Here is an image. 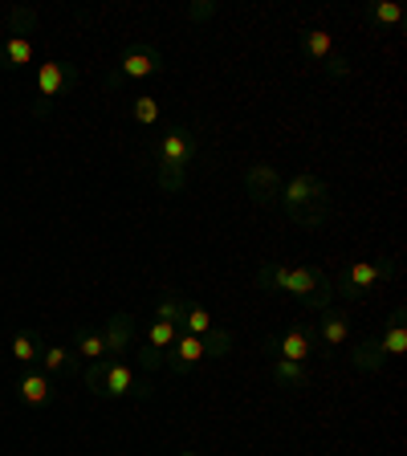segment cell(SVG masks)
Returning <instances> with one entry per match:
<instances>
[{
    "mask_svg": "<svg viewBox=\"0 0 407 456\" xmlns=\"http://www.w3.org/2000/svg\"><path fill=\"white\" fill-rule=\"evenodd\" d=\"M395 273H399V261H391V256H383V261H346L330 277L334 297H342V302H367L370 294H379V285L395 281Z\"/></svg>",
    "mask_w": 407,
    "mask_h": 456,
    "instance_id": "4",
    "label": "cell"
},
{
    "mask_svg": "<svg viewBox=\"0 0 407 456\" xmlns=\"http://www.w3.org/2000/svg\"><path fill=\"white\" fill-rule=\"evenodd\" d=\"M375 342L383 346L387 359H399V354L407 351V305H395V310L387 314V322H383V330L375 334Z\"/></svg>",
    "mask_w": 407,
    "mask_h": 456,
    "instance_id": "14",
    "label": "cell"
},
{
    "mask_svg": "<svg viewBox=\"0 0 407 456\" xmlns=\"http://www.w3.org/2000/svg\"><path fill=\"white\" fill-rule=\"evenodd\" d=\"M77 77H82V69H77L74 61H57V57L41 61L37 66V98H33L28 114H33V118H49V110L74 90Z\"/></svg>",
    "mask_w": 407,
    "mask_h": 456,
    "instance_id": "6",
    "label": "cell"
},
{
    "mask_svg": "<svg viewBox=\"0 0 407 456\" xmlns=\"http://www.w3.org/2000/svg\"><path fill=\"white\" fill-rule=\"evenodd\" d=\"M330 183L313 171H297L289 180H281V196H277V208L285 216H297V212H313V208H330Z\"/></svg>",
    "mask_w": 407,
    "mask_h": 456,
    "instance_id": "7",
    "label": "cell"
},
{
    "mask_svg": "<svg viewBox=\"0 0 407 456\" xmlns=\"http://www.w3.org/2000/svg\"><path fill=\"white\" fill-rule=\"evenodd\" d=\"M85 391L94 399H151L155 387L142 375H134L123 359H98L82 370Z\"/></svg>",
    "mask_w": 407,
    "mask_h": 456,
    "instance_id": "3",
    "label": "cell"
},
{
    "mask_svg": "<svg viewBox=\"0 0 407 456\" xmlns=\"http://www.w3.org/2000/svg\"><path fill=\"white\" fill-rule=\"evenodd\" d=\"M188 305H191V297L183 294V289H175V285H167V289H159V297H155V318L183 330V314H188Z\"/></svg>",
    "mask_w": 407,
    "mask_h": 456,
    "instance_id": "17",
    "label": "cell"
},
{
    "mask_svg": "<svg viewBox=\"0 0 407 456\" xmlns=\"http://www.w3.org/2000/svg\"><path fill=\"white\" fill-rule=\"evenodd\" d=\"M261 351H265L269 359H289V362H305V367H310V359L318 354V342L310 338L305 326H289V330L269 334V338L261 342Z\"/></svg>",
    "mask_w": 407,
    "mask_h": 456,
    "instance_id": "9",
    "label": "cell"
},
{
    "mask_svg": "<svg viewBox=\"0 0 407 456\" xmlns=\"http://www.w3.org/2000/svg\"><path fill=\"white\" fill-rule=\"evenodd\" d=\"M232 346H237V338H232V330H224V326H216L208 338H196V334L180 330V338L167 346L163 367H167L171 375H188V370H196L204 359H224V354H232Z\"/></svg>",
    "mask_w": 407,
    "mask_h": 456,
    "instance_id": "5",
    "label": "cell"
},
{
    "mask_svg": "<svg viewBox=\"0 0 407 456\" xmlns=\"http://www.w3.org/2000/svg\"><path fill=\"white\" fill-rule=\"evenodd\" d=\"M302 53L310 57L313 66H322L326 57L334 53V33H326V28H305L302 33Z\"/></svg>",
    "mask_w": 407,
    "mask_h": 456,
    "instance_id": "22",
    "label": "cell"
},
{
    "mask_svg": "<svg viewBox=\"0 0 407 456\" xmlns=\"http://www.w3.org/2000/svg\"><path fill=\"white\" fill-rule=\"evenodd\" d=\"M297 228H322L326 220H330V208H313V212H297V216H289Z\"/></svg>",
    "mask_w": 407,
    "mask_h": 456,
    "instance_id": "30",
    "label": "cell"
},
{
    "mask_svg": "<svg viewBox=\"0 0 407 456\" xmlns=\"http://www.w3.org/2000/svg\"><path fill=\"white\" fill-rule=\"evenodd\" d=\"M74 354L85 362L106 359V342H102V326H74Z\"/></svg>",
    "mask_w": 407,
    "mask_h": 456,
    "instance_id": "18",
    "label": "cell"
},
{
    "mask_svg": "<svg viewBox=\"0 0 407 456\" xmlns=\"http://www.w3.org/2000/svg\"><path fill=\"white\" fill-rule=\"evenodd\" d=\"M37 370H41V375H49V379H57V375H77V370H82V359L74 354V346L53 342V346H41Z\"/></svg>",
    "mask_w": 407,
    "mask_h": 456,
    "instance_id": "15",
    "label": "cell"
},
{
    "mask_svg": "<svg viewBox=\"0 0 407 456\" xmlns=\"http://www.w3.org/2000/svg\"><path fill=\"white\" fill-rule=\"evenodd\" d=\"M12 391H17V403H25V408H45L49 399L57 395L53 379H49V375H41L37 367H33V370H20L17 383H12Z\"/></svg>",
    "mask_w": 407,
    "mask_h": 456,
    "instance_id": "13",
    "label": "cell"
},
{
    "mask_svg": "<svg viewBox=\"0 0 407 456\" xmlns=\"http://www.w3.org/2000/svg\"><path fill=\"white\" fill-rule=\"evenodd\" d=\"M175 338H180V326L159 322V318H155V322L147 326V346H155V351H167V346H171Z\"/></svg>",
    "mask_w": 407,
    "mask_h": 456,
    "instance_id": "26",
    "label": "cell"
},
{
    "mask_svg": "<svg viewBox=\"0 0 407 456\" xmlns=\"http://www.w3.org/2000/svg\"><path fill=\"white\" fill-rule=\"evenodd\" d=\"M159 102H155V94H134V102H131V118L139 126H155L159 123Z\"/></svg>",
    "mask_w": 407,
    "mask_h": 456,
    "instance_id": "25",
    "label": "cell"
},
{
    "mask_svg": "<svg viewBox=\"0 0 407 456\" xmlns=\"http://www.w3.org/2000/svg\"><path fill=\"white\" fill-rule=\"evenodd\" d=\"M180 456H196V452H191V448H183V452H180Z\"/></svg>",
    "mask_w": 407,
    "mask_h": 456,
    "instance_id": "32",
    "label": "cell"
},
{
    "mask_svg": "<svg viewBox=\"0 0 407 456\" xmlns=\"http://www.w3.org/2000/svg\"><path fill=\"white\" fill-rule=\"evenodd\" d=\"M37 28V9H12L9 12V37H28Z\"/></svg>",
    "mask_w": 407,
    "mask_h": 456,
    "instance_id": "27",
    "label": "cell"
},
{
    "mask_svg": "<svg viewBox=\"0 0 407 456\" xmlns=\"http://www.w3.org/2000/svg\"><path fill=\"white\" fill-rule=\"evenodd\" d=\"M216 330V314L208 310V305L191 302L188 314H183V334H196V338H208V334Z\"/></svg>",
    "mask_w": 407,
    "mask_h": 456,
    "instance_id": "23",
    "label": "cell"
},
{
    "mask_svg": "<svg viewBox=\"0 0 407 456\" xmlns=\"http://www.w3.org/2000/svg\"><path fill=\"white\" fill-rule=\"evenodd\" d=\"M33 61V41L28 37H4L0 41V66L4 69H25Z\"/></svg>",
    "mask_w": 407,
    "mask_h": 456,
    "instance_id": "21",
    "label": "cell"
},
{
    "mask_svg": "<svg viewBox=\"0 0 407 456\" xmlns=\"http://www.w3.org/2000/svg\"><path fill=\"white\" fill-rule=\"evenodd\" d=\"M269 375H273V383H277V387H285V391H302V387H310V367H305V362L273 359Z\"/></svg>",
    "mask_w": 407,
    "mask_h": 456,
    "instance_id": "19",
    "label": "cell"
},
{
    "mask_svg": "<svg viewBox=\"0 0 407 456\" xmlns=\"http://www.w3.org/2000/svg\"><path fill=\"white\" fill-rule=\"evenodd\" d=\"M163 66H167V57H163V49L155 45H131L123 57H118V66L106 74V90H118L123 82H142V77H155L163 74Z\"/></svg>",
    "mask_w": 407,
    "mask_h": 456,
    "instance_id": "8",
    "label": "cell"
},
{
    "mask_svg": "<svg viewBox=\"0 0 407 456\" xmlns=\"http://www.w3.org/2000/svg\"><path fill=\"white\" fill-rule=\"evenodd\" d=\"M220 12L216 0H188V25H208Z\"/></svg>",
    "mask_w": 407,
    "mask_h": 456,
    "instance_id": "28",
    "label": "cell"
},
{
    "mask_svg": "<svg viewBox=\"0 0 407 456\" xmlns=\"http://www.w3.org/2000/svg\"><path fill=\"white\" fill-rule=\"evenodd\" d=\"M367 20L375 28H399V25H403V9H399L395 0H370V4H367Z\"/></svg>",
    "mask_w": 407,
    "mask_h": 456,
    "instance_id": "24",
    "label": "cell"
},
{
    "mask_svg": "<svg viewBox=\"0 0 407 456\" xmlns=\"http://www.w3.org/2000/svg\"><path fill=\"white\" fill-rule=\"evenodd\" d=\"M240 188L253 200L256 208H277V196H281V171L273 163H248L240 171Z\"/></svg>",
    "mask_w": 407,
    "mask_h": 456,
    "instance_id": "10",
    "label": "cell"
},
{
    "mask_svg": "<svg viewBox=\"0 0 407 456\" xmlns=\"http://www.w3.org/2000/svg\"><path fill=\"white\" fill-rule=\"evenodd\" d=\"M163 359H167V351H155V346H142L139 351V367L142 370H163Z\"/></svg>",
    "mask_w": 407,
    "mask_h": 456,
    "instance_id": "31",
    "label": "cell"
},
{
    "mask_svg": "<svg viewBox=\"0 0 407 456\" xmlns=\"http://www.w3.org/2000/svg\"><path fill=\"white\" fill-rule=\"evenodd\" d=\"M318 69H322L326 77H351L354 74V66H351V57H346V53H330Z\"/></svg>",
    "mask_w": 407,
    "mask_h": 456,
    "instance_id": "29",
    "label": "cell"
},
{
    "mask_svg": "<svg viewBox=\"0 0 407 456\" xmlns=\"http://www.w3.org/2000/svg\"><path fill=\"white\" fill-rule=\"evenodd\" d=\"M9 354L17 359L20 370H33L37 367V359H41V338L33 330H17L12 334V342H9Z\"/></svg>",
    "mask_w": 407,
    "mask_h": 456,
    "instance_id": "20",
    "label": "cell"
},
{
    "mask_svg": "<svg viewBox=\"0 0 407 456\" xmlns=\"http://www.w3.org/2000/svg\"><path fill=\"white\" fill-rule=\"evenodd\" d=\"M351 367L359 370V375H379V370L387 367V354H383V346L375 342V334L351 342Z\"/></svg>",
    "mask_w": 407,
    "mask_h": 456,
    "instance_id": "16",
    "label": "cell"
},
{
    "mask_svg": "<svg viewBox=\"0 0 407 456\" xmlns=\"http://www.w3.org/2000/svg\"><path fill=\"white\" fill-rule=\"evenodd\" d=\"M253 285L265 289V294H289L297 305H305L310 314H322L334 305V281L326 269L318 265H285V261H265V265L253 273Z\"/></svg>",
    "mask_w": 407,
    "mask_h": 456,
    "instance_id": "1",
    "label": "cell"
},
{
    "mask_svg": "<svg viewBox=\"0 0 407 456\" xmlns=\"http://www.w3.org/2000/svg\"><path fill=\"white\" fill-rule=\"evenodd\" d=\"M199 151V131L188 123H175L155 139L151 159H155V188L163 196H180L188 188V167L196 163Z\"/></svg>",
    "mask_w": 407,
    "mask_h": 456,
    "instance_id": "2",
    "label": "cell"
},
{
    "mask_svg": "<svg viewBox=\"0 0 407 456\" xmlns=\"http://www.w3.org/2000/svg\"><path fill=\"white\" fill-rule=\"evenodd\" d=\"M313 342H322V346H346L351 342V310H322L318 314V326L310 330Z\"/></svg>",
    "mask_w": 407,
    "mask_h": 456,
    "instance_id": "12",
    "label": "cell"
},
{
    "mask_svg": "<svg viewBox=\"0 0 407 456\" xmlns=\"http://www.w3.org/2000/svg\"><path fill=\"white\" fill-rule=\"evenodd\" d=\"M134 314H126V310H118V314H110L106 318V326H102V342H106V359H126L131 354V346H134Z\"/></svg>",
    "mask_w": 407,
    "mask_h": 456,
    "instance_id": "11",
    "label": "cell"
}]
</instances>
